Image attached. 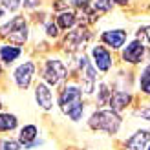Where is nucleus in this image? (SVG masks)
Here are the masks:
<instances>
[{"instance_id":"nucleus-20","label":"nucleus","mask_w":150,"mask_h":150,"mask_svg":"<svg viewBox=\"0 0 150 150\" xmlns=\"http://www.w3.org/2000/svg\"><path fill=\"white\" fill-rule=\"evenodd\" d=\"M137 90L141 95L150 97V77H145V75H137Z\"/></svg>"},{"instance_id":"nucleus-29","label":"nucleus","mask_w":150,"mask_h":150,"mask_svg":"<svg viewBox=\"0 0 150 150\" xmlns=\"http://www.w3.org/2000/svg\"><path fill=\"white\" fill-rule=\"evenodd\" d=\"M0 62H2V61H0ZM0 77H2V64H0Z\"/></svg>"},{"instance_id":"nucleus-5","label":"nucleus","mask_w":150,"mask_h":150,"mask_svg":"<svg viewBox=\"0 0 150 150\" xmlns=\"http://www.w3.org/2000/svg\"><path fill=\"white\" fill-rule=\"evenodd\" d=\"M77 66H79V81H81L79 86L82 88L84 95H93L97 84H99V70L93 66L92 59L84 53L79 57Z\"/></svg>"},{"instance_id":"nucleus-21","label":"nucleus","mask_w":150,"mask_h":150,"mask_svg":"<svg viewBox=\"0 0 150 150\" xmlns=\"http://www.w3.org/2000/svg\"><path fill=\"white\" fill-rule=\"evenodd\" d=\"M0 150H22V143L18 139L4 137V139H0Z\"/></svg>"},{"instance_id":"nucleus-1","label":"nucleus","mask_w":150,"mask_h":150,"mask_svg":"<svg viewBox=\"0 0 150 150\" xmlns=\"http://www.w3.org/2000/svg\"><path fill=\"white\" fill-rule=\"evenodd\" d=\"M84 97V92L79 84L75 82H70V84H64L62 90L59 92V97H57V104L61 112L70 119V121L77 123L82 119L84 115V110H86V104L82 101Z\"/></svg>"},{"instance_id":"nucleus-9","label":"nucleus","mask_w":150,"mask_h":150,"mask_svg":"<svg viewBox=\"0 0 150 150\" xmlns=\"http://www.w3.org/2000/svg\"><path fill=\"white\" fill-rule=\"evenodd\" d=\"M35 70H37V66L33 61H24V62H20L17 68L13 70V81H15V84H17L20 90H26L31 86V82L35 79Z\"/></svg>"},{"instance_id":"nucleus-23","label":"nucleus","mask_w":150,"mask_h":150,"mask_svg":"<svg viewBox=\"0 0 150 150\" xmlns=\"http://www.w3.org/2000/svg\"><path fill=\"white\" fill-rule=\"evenodd\" d=\"M44 31H46V35H48V37H51V39H57V37L61 35V28L57 26V22L48 20L46 24H44Z\"/></svg>"},{"instance_id":"nucleus-2","label":"nucleus","mask_w":150,"mask_h":150,"mask_svg":"<svg viewBox=\"0 0 150 150\" xmlns=\"http://www.w3.org/2000/svg\"><path fill=\"white\" fill-rule=\"evenodd\" d=\"M123 115L112 108H97L88 117V126L93 132H103L110 137H115L123 128Z\"/></svg>"},{"instance_id":"nucleus-17","label":"nucleus","mask_w":150,"mask_h":150,"mask_svg":"<svg viewBox=\"0 0 150 150\" xmlns=\"http://www.w3.org/2000/svg\"><path fill=\"white\" fill-rule=\"evenodd\" d=\"M112 92L114 90L110 88V84L108 82H104V81H101L99 84H97V88H95V101H97V104L103 108V106H108V103H110V97H112Z\"/></svg>"},{"instance_id":"nucleus-28","label":"nucleus","mask_w":150,"mask_h":150,"mask_svg":"<svg viewBox=\"0 0 150 150\" xmlns=\"http://www.w3.org/2000/svg\"><path fill=\"white\" fill-rule=\"evenodd\" d=\"M114 4H115V6L125 7V6H128V4H130V0H114Z\"/></svg>"},{"instance_id":"nucleus-27","label":"nucleus","mask_w":150,"mask_h":150,"mask_svg":"<svg viewBox=\"0 0 150 150\" xmlns=\"http://www.w3.org/2000/svg\"><path fill=\"white\" fill-rule=\"evenodd\" d=\"M7 13H9V11L6 9V6H4V2H2V0H0V20H2V18L6 17V15H7Z\"/></svg>"},{"instance_id":"nucleus-22","label":"nucleus","mask_w":150,"mask_h":150,"mask_svg":"<svg viewBox=\"0 0 150 150\" xmlns=\"http://www.w3.org/2000/svg\"><path fill=\"white\" fill-rule=\"evenodd\" d=\"M134 115L141 117L146 123H150V103H145V104H141V106H137L136 110H134Z\"/></svg>"},{"instance_id":"nucleus-13","label":"nucleus","mask_w":150,"mask_h":150,"mask_svg":"<svg viewBox=\"0 0 150 150\" xmlns=\"http://www.w3.org/2000/svg\"><path fill=\"white\" fill-rule=\"evenodd\" d=\"M90 31L86 28H79V29H70L68 31V35H66V39H64V46H66V50H70V51H73V50H81L84 44L90 40Z\"/></svg>"},{"instance_id":"nucleus-11","label":"nucleus","mask_w":150,"mask_h":150,"mask_svg":"<svg viewBox=\"0 0 150 150\" xmlns=\"http://www.w3.org/2000/svg\"><path fill=\"white\" fill-rule=\"evenodd\" d=\"M150 145V130L137 128L136 132L123 141L121 150H146Z\"/></svg>"},{"instance_id":"nucleus-4","label":"nucleus","mask_w":150,"mask_h":150,"mask_svg":"<svg viewBox=\"0 0 150 150\" xmlns=\"http://www.w3.org/2000/svg\"><path fill=\"white\" fill-rule=\"evenodd\" d=\"M28 37H29V28L22 15H15L13 18H9V22H6L0 28V39H7L11 44H17V46H24Z\"/></svg>"},{"instance_id":"nucleus-6","label":"nucleus","mask_w":150,"mask_h":150,"mask_svg":"<svg viewBox=\"0 0 150 150\" xmlns=\"http://www.w3.org/2000/svg\"><path fill=\"white\" fill-rule=\"evenodd\" d=\"M68 79V68L59 57L48 59L42 66V81L50 86H59L62 81Z\"/></svg>"},{"instance_id":"nucleus-14","label":"nucleus","mask_w":150,"mask_h":150,"mask_svg":"<svg viewBox=\"0 0 150 150\" xmlns=\"http://www.w3.org/2000/svg\"><path fill=\"white\" fill-rule=\"evenodd\" d=\"M39 139V126L37 125H24L18 132V141L22 143V148L28 150L33 145V141Z\"/></svg>"},{"instance_id":"nucleus-8","label":"nucleus","mask_w":150,"mask_h":150,"mask_svg":"<svg viewBox=\"0 0 150 150\" xmlns=\"http://www.w3.org/2000/svg\"><path fill=\"white\" fill-rule=\"evenodd\" d=\"M128 31L125 28H112V29H104L99 35V40L103 46H106L112 51H121L126 42H128Z\"/></svg>"},{"instance_id":"nucleus-3","label":"nucleus","mask_w":150,"mask_h":150,"mask_svg":"<svg viewBox=\"0 0 150 150\" xmlns=\"http://www.w3.org/2000/svg\"><path fill=\"white\" fill-rule=\"evenodd\" d=\"M119 59L125 66H141L150 61V46L141 39H132L126 46L119 51Z\"/></svg>"},{"instance_id":"nucleus-19","label":"nucleus","mask_w":150,"mask_h":150,"mask_svg":"<svg viewBox=\"0 0 150 150\" xmlns=\"http://www.w3.org/2000/svg\"><path fill=\"white\" fill-rule=\"evenodd\" d=\"M92 11H95L97 15H104V13H110L112 9L115 7L114 0H92Z\"/></svg>"},{"instance_id":"nucleus-30","label":"nucleus","mask_w":150,"mask_h":150,"mask_svg":"<svg viewBox=\"0 0 150 150\" xmlns=\"http://www.w3.org/2000/svg\"><path fill=\"white\" fill-rule=\"evenodd\" d=\"M0 108H2V103H0Z\"/></svg>"},{"instance_id":"nucleus-16","label":"nucleus","mask_w":150,"mask_h":150,"mask_svg":"<svg viewBox=\"0 0 150 150\" xmlns=\"http://www.w3.org/2000/svg\"><path fill=\"white\" fill-rule=\"evenodd\" d=\"M77 20H79V17H77V13H75L73 9H64V11L59 13V15H57V18H55L57 26L61 28L62 31L73 29V28H75V24H77Z\"/></svg>"},{"instance_id":"nucleus-12","label":"nucleus","mask_w":150,"mask_h":150,"mask_svg":"<svg viewBox=\"0 0 150 150\" xmlns=\"http://www.w3.org/2000/svg\"><path fill=\"white\" fill-rule=\"evenodd\" d=\"M134 103V93L130 90H121L117 88L112 92V97H110V103H108V108L119 112V114H123L125 110H128Z\"/></svg>"},{"instance_id":"nucleus-24","label":"nucleus","mask_w":150,"mask_h":150,"mask_svg":"<svg viewBox=\"0 0 150 150\" xmlns=\"http://www.w3.org/2000/svg\"><path fill=\"white\" fill-rule=\"evenodd\" d=\"M137 39H141L145 44H148L150 46V24H146V26H141L139 29H137Z\"/></svg>"},{"instance_id":"nucleus-10","label":"nucleus","mask_w":150,"mask_h":150,"mask_svg":"<svg viewBox=\"0 0 150 150\" xmlns=\"http://www.w3.org/2000/svg\"><path fill=\"white\" fill-rule=\"evenodd\" d=\"M33 95H35L37 106H39L40 110H44V112L53 110V106H55V97H53V92H51V86L50 84H46L44 81L37 82Z\"/></svg>"},{"instance_id":"nucleus-7","label":"nucleus","mask_w":150,"mask_h":150,"mask_svg":"<svg viewBox=\"0 0 150 150\" xmlns=\"http://www.w3.org/2000/svg\"><path fill=\"white\" fill-rule=\"evenodd\" d=\"M90 59H92V62L97 70H99V73H110L112 70H114V51L108 50L106 46H103V44H95V46H92V50H90Z\"/></svg>"},{"instance_id":"nucleus-18","label":"nucleus","mask_w":150,"mask_h":150,"mask_svg":"<svg viewBox=\"0 0 150 150\" xmlns=\"http://www.w3.org/2000/svg\"><path fill=\"white\" fill-rule=\"evenodd\" d=\"M18 126V117L9 112H0V134L13 132Z\"/></svg>"},{"instance_id":"nucleus-15","label":"nucleus","mask_w":150,"mask_h":150,"mask_svg":"<svg viewBox=\"0 0 150 150\" xmlns=\"http://www.w3.org/2000/svg\"><path fill=\"white\" fill-rule=\"evenodd\" d=\"M22 55V48L17 44H0V61L4 64H13Z\"/></svg>"},{"instance_id":"nucleus-25","label":"nucleus","mask_w":150,"mask_h":150,"mask_svg":"<svg viewBox=\"0 0 150 150\" xmlns=\"http://www.w3.org/2000/svg\"><path fill=\"white\" fill-rule=\"evenodd\" d=\"M2 2H4L6 9L9 11V13H15L17 9H20V6H22V2H20V0H2Z\"/></svg>"},{"instance_id":"nucleus-26","label":"nucleus","mask_w":150,"mask_h":150,"mask_svg":"<svg viewBox=\"0 0 150 150\" xmlns=\"http://www.w3.org/2000/svg\"><path fill=\"white\" fill-rule=\"evenodd\" d=\"M139 75H145V77H150V61L141 68V71H139Z\"/></svg>"}]
</instances>
